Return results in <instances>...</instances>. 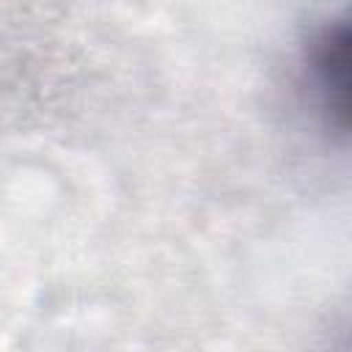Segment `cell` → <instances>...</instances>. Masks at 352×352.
I'll return each mask as SVG.
<instances>
[{"label": "cell", "mask_w": 352, "mask_h": 352, "mask_svg": "<svg viewBox=\"0 0 352 352\" xmlns=\"http://www.w3.org/2000/svg\"><path fill=\"white\" fill-rule=\"evenodd\" d=\"M349 25L333 19L319 25L302 50V72L319 118L330 132L346 135L349 121Z\"/></svg>", "instance_id": "obj_1"}]
</instances>
